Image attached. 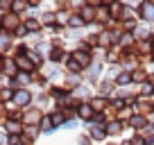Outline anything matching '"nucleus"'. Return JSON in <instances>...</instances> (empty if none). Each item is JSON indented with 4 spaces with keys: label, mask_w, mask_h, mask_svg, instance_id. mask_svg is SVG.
<instances>
[{
    "label": "nucleus",
    "mask_w": 154,
    "mask_h": 145,
    "mask_svg": "<svg viewBox=\"0 0 154 145\" xmlns=\"http://www.w3.org/2000/svg\"><path fill=\"white\" fill-rule=\"evenodd\" d=\"M75 57H77V61H82V63H88V54L84 57V52H75Z\"/></svg>",
    "instance_id": "obj_8"
},
{
    "label": "nucleus",
    "mask_w": 154,
    "mask_h": 145,
    "mask_svg": "<svg viewBox=\"0 0 154 145\" xmlns=\"http://www.w3.org/2000/svg\"><path fill=\"white\" fill-rule=\"evenodd\" d=\"M127 82H131L129 75H125V72H122V75H118V84H127Z\"/></svg>",
    "instance_id": "obj_6"
},
{
    "label": "nucleus",
    "mask_w": 154,
    "mask_h": 145,
    "mask_svg": "<svg viewBox=\"0 0 154 145\" xmlns=\"http://www.w3.org/2000/svg\"><path fill=\"white\" fill-rule=\"evenodd\" d=\"M68 66H70L72 70H79V63H77V61H70V63H68Z\"/></svg>",
    "instance_id": "obj_18"
},
{
    "label": "nucleus",
    "mask_w": 154,
    "mask_h": 145,
    "mask_svg": "<svg viewBox=\"0 0 154 145\" xmlns=\"http://www.w3.org/2000/svg\"><path fill=\"white\" fill-rule=\"evenodd\" d=\"M93 136H95V138H104V131H102L100 127H93Z\"/></svg>",
    "instance_id": "obj_9"
},
{
    "label": "nucleus",
    "mask_w": 154,
    "mask_h": 145,
    "mask_svg": "<svg viewBox=\"0 0 154 145\" xmlns=\"http://www.w3.org/2000/svg\"><path fill=\"white\" fill-rule=\"evenodd\" d=\"M140 9H143V16L147 20H154V5H152V2H143Z\"/></svg>",
    "instance_id": "obj_1"
},
{
    "label": "nucleus",
    "mask_w": 154,
    "mask_h": 145,
    "mask_svg": "<svg viewBox=\"0 0 154 145\" xmlns=\"http://www.w3.org/2000/svg\"><path fill=\"white\" fill-rule=\"evenodd\" d=\"M20 125H16V122H9V131H18Z\"/></svg>",
    "instance_id": "obj_15"
},
{
    "label": "nucleus",
    "mask_w": 154,
    "mask_h": 145,
    "mask_svg": "<svg viewBox=\"0 0 154 145\" xmlns=\"http://www.w3.org/2000/svg\"><path fill=\"white\" fill-rule=\"evenodd\" d=\"M140 36V39H145V36H147V27H138V32H136Z\"/></svg>",
    "instance_id": "obj_10"
},
{
    "label": "nucleus",
    "mask_w": 154,
    "mask_h": 145,
    "mask_svg": "<svg viewBox=\"0 0 154 145\" xmlns=\"http://www.w3.org/2000/svg\"><path fill=\"white\" fill-rule=\"evenodd\" d=\"M79 116H82V118H91L93 116V111H91V106H82V109H79Z\"/></svg>",
    "instance_id": "obj_3"
},
{
    "label": "nucleus",
    "mask_w": 154,
    "mask_h": 145,
    "mask_svg": "<svg viewBox=\"0 0 154 145\" xmlns=\"http://www.w3.org/2000/svg\"><path fill=\"white\" fill-rule=\"evenodd\" d=\"M18 63L25 68V70H29V68H32V61H27V59H23V57H18Z\"/></svg>",
    "instance_id": "obj_5"
},
{
    "label": "nucleus",
    "mask_w": 154,
    "mask_h": 145,
    "mask_svg": "<svg viewBox=\"0 0 154 145\" xmlns=\"http://www.w3.org/2000/svg\"><path fill=\"white\" fill-rule=\"evenodd\" d=\"M43 129H52V120H48V118H45V120H43Z\"/></svg>",
    "instance_id": "obj_12"
},
{
    "label": "nucleus",
    "mask_w": 154,
    "mask_h": 145,
    "mask_svg": "<svg viewBox=\"0 0 154 145\" xmlns=\"http://www.w3.org/2000/svg\"><path fill=\"white\" fill-rule=\"evenodd\" d=\"M102 104H104V102H102V100H100V97H97V100H93V106H95V109H100V106H102Z\"/></svg>",
    "instance_id": "obj_16"
},
{
    "label": "nucleus",
    "mask_w": 154,
    "mask_h": 145,
    "mask_svg": "<svg viewBox=\"0 0 154 145\" xmlns=\"http://www.w3.org/2000/svg\"><path fill=\"white\" fill-rule=\"evenodd\" d=\"M70 25H72V27H82V25H84V20L79 18V16H72V18H70Z\"/></svg>",
    "instance_id": "obj_4"
},
{
    "label": "nucleus",
    "mask_w": 154,
    "mask_h": 145,
    "mask_svg": "<svg viewBox=\"0 0 154 145\" xmlns=\"http://www.w3.org/2000/svg\"><path fill=\"white\" fill-rule=\"evenodd\" d=\"M118 129H120V125H118V122H113V125L109 127V131H118Z\"/></svg>",
    "instance_id": "obj_19"
},
{
    "label": "nucleus",
    "mask_w": 154,
    "mask_h": 145,
    "mask_svg": "<svg viewBox=\"0 0 154 145\" xmlns=\"http://www.w3.org/2000/svg\"><path fill=\"white\" fill-rule=\"evenodd\" d=\"M14 25H16V18H14V16H9V18H7V27H14Z\"/></svg>",
    "instance_id": "obj_11"
},
{
    "label": "nucleus",
    "mask_w": 154,
    "mask_h": 145,
    "mask_svg": "<svg viewBox=\"0 0 154 145\" xmlns=\"http://www.w3.org/2000/svg\"><path fill=\"white\" fill-rule=\"evenodd\" d=\"M61 54H63L61 50H54V52H52V59H54V61H57V59H61Z\"/></svg>",
    "instance_id": "obj_13"
},
{
    "label": "nucleus",
    "mask_w": 154,
    "mask_h": 145,
    "mask_svg": "<svg viewBox=\"0 0 154 145\" xmlns=\"http://www.w3.org/2000/svg\"><path fill=\"white\" fill-rule=\"evenodd\" d=\"M14 100L18 102V104H27V102H29V93H27V91H18V93L14 95Z\"/></svg>",
    "instance_id": "obj_2"
},
{
    "label": "nucleus",
    "mask_w": 154,
    "mask_h": 145,
    "mask_svg": "<svg viewBox=\"0 0 154 145\" xmlns=\"http://www.w3.org/2000/svg\"><path fill=\"white\" fill-rule=\"evenodd\" d=\"M14 9H16V11H20V9H25V5H23V2H16Z\"/></svg>",
    "instance_id": "obj_20"
},
{
    "label": "nucleus",
    "mask_w": 154,
    "mask_h": 145,
    "mask_svg": "<svg viewBox=\"0 0 154 145\" xmlns=\"http://www.w3.org/2000/svg\"><path fill=\"white\" fill-rule=\"evenodd\" d=\"M27 27H29V29H36L38 23H36V20H27Z\"/></svg>",
    "instance_id": "obj_14"
},
{
    "label": "nucleus",
    "mask_w": 154,
    "mask_h": 145,
    "mask_svg": "<svg viewBox=\"0 0 154 145\" xmlns=\"http://www.w3.org/2000/svg\"><path fill=\"white\" fill-rule=\"evenodd\" d=\"M0 95H2V100H9V97H11V93H9V91H2Z\"/></svg>",
    "instance_id": "obj_17"
},
{
    "label": "nucleus",
    "mask_w": 154,
    "mask_h": 145,
    "mask_svg": "<svg viewBox=\"0 0 154 145\" xmlns=\"http://www.w3.org/2000/svg\"><path fill=\"white\" fill-rule=\"evenodd\" d=\"M131 125H134V127H143V125H145V120L136 116V118H131Z\"/></svg>",
    "instance_id": "obj_7"
}]
</instances>
